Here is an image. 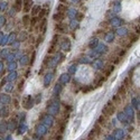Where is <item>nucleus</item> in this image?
I'll list each match as a JSON object with an SVG mask.
<instances>
[{
    "instance_id": "1",
    "label": "nucleus",
    "mask_w": 140,
    "mask_h": 140,
    "mask_svg": "<svg viewBox=\"0 0 140 140\" xmlns=\"http://www.w3.org/2000/svg\"><path fill=\"white\" fill-rule=\"evenodd\" d=\"M47 110H48V113L51 114V115H55V114H57V112H58L59 110V103L58 102H55V101H49V102H47Z\"/></svg>"
},
{
    "instance_id": "2",
    "label": "nucleus",
    "mask_w": 140,
    "mask_h": 140,
    "mask_svg": "<svg viewBox=\"0 0 140 140\" xmlns=\"http://www.w3.org/2000/svg\"><path fill=\"white\" fill-rule=\"evenodd\" d=\"M114 111H115V107H114V104L112 102H108L104 108L102 109V113H103L104 117H108V115H111V114L114 113Z\"/></svg>"
},
{
    "instance_id": "3",
    "label": "nucleus",
    "mask_w": 140,
    "mask_h": 140,
    "mask_svg": "<svg viewBox=\"0 0 140 140\" xmlns=\"http://www.w3.org/2000/svg\"><path fill=\"white\" fill-rule=\"evenodd\" d=\"M22 107L25 108L26 110H29L31 108L34 107V101H33V98L30 95H27L22 99Z\"/></svg>"
},
{
    "instance_id": "4",
    "label": "nucleus",
    "mask_w": 140,
    "mask_h": 140,
    "mask_svg": "<svg viewBox=\"0 0 140 140\" xmlns=\"http://www.w3.org/2000/svg\"><path fill=\"white\" fill-rule=\"evenodd\" d=\"M43 124L46 125L47 128H49V127H52L53 124H54V118H53V115H51V114H47V115H45L44 118H43Z\"/></svg>"
},
{
    "instance_id": "5",
    "label": "nucleus",
    "mask_w": 140,
    "mask_h": 140,
    "mask_svg": "<svg viewBox=\"0 0 140 140\" xmlns=\"http://www.w3.org/2000/svg\"><path fill=\"white\" fill-rule=\"evenodd\" d=\"M47 130H48V128L46 127V125L43 124V123H41V124H38L36 127V131H37V133H38L39 136H44V135H46Z\"/></svg>"
},
{
    "instance_id": "6",
    "label": "nucleus",
    "mask_w": 140,
    "mask_h": 140,
    "mask_svg": "<svg viewBox=\"0 0 140 140\" xmlns=\"http://www.w3.org/2000/svg\"><path fill=\"white\" fill-rule=\"evenodd\" d=\"M61 47L64 52H68L71 49V43H70V39L68 38H64L62 41V45H61Z\"/></svg>"
},
{
    "instance_id": "7",
    "label": "nucleus",
    "mask_w": 140,
    "mask_h": 140,
    "mask_svg": "<svg viewBox=\"0 0 140 140\" xmlns=\"http://www.w3.org/2000/svg\"><path fill=\"white\" fill-rule=\"evenodd\" d=\"M115 140H122L123 139V137H124V131L122 129H117L114 131L113 136H112Z\"/></svg>"
},
{
    "instance_id": "8",
    "label": "nucleus",
    "mask_w": 140,
    "mask_h": 140,
    "mask_svg": "<svg viewBox=\"0 0 140 140\" xmlns=\"http://www.w3.org/2000/svg\"><path fill=\"white\" fill-rule=\"evenodd\" d=\"M22 4H24V8H22V10L24 12H28L30 10V8L33 7L31 4H33V0H22Z\"/></svg>"
},
{
    "instance_id": "9",
    "label": "nucleus",
    "mask_w": 140,
    "mask_h": 140,
    "mask_svg": "<svg viewBox=\"0 0 140 140\" xmlns=\"http://www.w3.org/2000/svg\"><path fill=\"white\" fill-rule=\"evenodd\" d=\"M70 81H71L70 74H62L61 78H59V80H58L59 84H66V83H68Z\"/></svg>"
},
{
    "instance_id": "10",
    "label": "nucleus",
    "mask_w": 140,
    "mask_h": 140,
    "mask_svg": "<svg viewBox=\"0 0 140 140\" xmlns=\"http://www.w3.org/2000/svg\"><path fill=\"white\" fill-rule=\"evenodd\" d=\"M53 76H54V73H47L45 75V80H44V86L47 88L48 85L51 84V82L53 80Z\"/></svg>"
},
{
    "instance_id": "11",
    "label": "nucleus",
    "mask_w": 140,
    "mask_h": 140,
    "mask_svg": "<svg viewBox=\"0 0 140 140\" xmlns=\"http://www.w3.org/2000/svg\"><path fill=\"white\" fill-rule=\"evenodd\" d=\"M124 112H125V117H128V120H129V118H130V121H132L133 120V111H132V108L131 107H125V109H124Z\"/></svg>"
},
{
    "instance_id": "12",
    "label": "nucleus",
    "mask_w": 140,
    "mask_h": 140,
    "mask_svg": "<svg viewBox=\"0 0 140 140\" xmlns=\"http://www.w3.org/2000/svg\"><path fill=\"white\" fill-rule=\"evenodd\" d=\"M7 127H8V130H10V131H14L16 129V127H17V121H16L15 119H11L9 123H7Z\"/></svg>"
},
{
    "instance_id": "13",
    "label": "nucleus",
    "mask_w": 140,
    "mask_h": 140,
    "mask_svg": "<svg viewBox=\"0 0 140 140\" xmlns=\"http://www.w3.org/2000/svg\"><path fill=\"white\" fill-rule=\"evenodd\" d=\"M64 18H65V15H64V12H56L55 15L53 16V19H54L55 21H62Z\"/></svg>"
},
{
    "instance_id": "14",
    "label": "nucleus",
    "mask_w": 140,
    "mask_h": 140,
    "mask_svg": "<svg viewBox=\"0 0 140 140\" xmlns=\"http://www.w3.org/2000/svg\"><path fill=\"white\" fill-rule=\"evenodd\" d=\"M46 26H47V19L43 18V19H41V25H39V29L41 30V34H43V35H44L45 31H46Z\"/></svg>"
},
{
    "instance_id": "15",
    "label": "nucleus",
    "mask_w": 140,
    "mask_h": 140,
    "mask_svg": "<svg viewBox=\"0 0 140 140\" xmlns=\"http://www.w3.org/2000/svg\"><path fill=\"white\" fill-rule=\"evenodd\" d=\"M62 90H63V86H62V84H56L55 85V88H54V91H53V95H55V96H57V95H59V93L62 92Z\"/></svg>"
},
{
    "instance_id": "16",
    "label": "nucleus",
    "mask_w": 140,
    "mask_h": 140,
    "mask_svg": "<svg viewBox=\"0 0 140 140\" xmlns=\"http://www.w3.org/2000/svg\"><path fill=\"white\" fill-rule=\"evenodd\" d=\"M41 10V7L39 6V5H35V6H33V8H31V10H30V12H31V15L33 16H36L39 14V11Z\"/></svg>"
},
{
    "instance_id": "17",
    "label": "nucleus",
    "mask_w": 140,
    "mask_h": 140,
    "mask_svg": "<svg viewBox=\"0 0 140 140\" xmlns=\"http://www.w3.org/2000/svg\"><path fill=\"white\" fill-rule=\"evenodd\" d=\"M21 6H22V0H15L14 8L16 9V11H20V10H21Z\"/></svg>"
},
{
    "instance_id": "18",
    "label": "nucleus",
    "mask_w": 140,
    "mask_h": 140,
    "mask_svg": "<svg viewBox=\"0 0 140 140\" xmlns=\"http://www.w3.org/2000/svg\"><path fill=\"white\" fill-rule=\"evenodd\" d=\"M118 119L121 122H123V123H127V122H128V119H127V117H125V114L123 113V112H119L118 113Z\"/></svg>"
},
{
    "instance_id": "19",
    "label": "nucleus",
    "mask_w": 140,
    "mask_h": 140,
    "mask_svg": "<svg viewBox=\"0 0 140 140\" xmlns=\"http://www.w3.org/2000/svg\"><path fill=\"white\" fill-rule=\"evenodd\" d=\"M21 21L24 24V26H28L30 22V16L29 15H25L24 17L21 18Z\"/></svg>"
},
{
    "instance_id": "20",
    "label": "nucleus",
    "mask_w": 140,
    "mask_h": 140,
    "mask_svg": "<svg viewBox=\"0 0 140 140\" xmlns=\"http://www.w3.org/2000/svg\"><path fill=\"white\" fill-rule=\"evenodd\" d=\"M0 101H1L4 104L9 103V102H10V98H9L8 95H6V94H1V95H0Z\"/></svg>"
},
{
    "instance_id": "21",
    "label": "nucleus",
    "mask_w": 140,
    "mask_h": 140,
    "mask_svg": "<svg viewBox=\"0 0 140 140\" xmlns=\"http://www.w3.org/2000/svg\"><path fill=\"white\" fill-rule=\"evenodd\" d=\"M8 130V127H7V122L2 121L1 123H0V133H4L6 132Z\"/></svg>"
},
{
    "instance_id": "22",
    "label": "nucleus",
    "mask_w": 140,
    "mask_h": 140,
    "mask_svg": "<svg viewBox=\"0 0 140 140\" xmlns=\"http://www.w3.org/2000/svg\"><path fill=\"white\" fill-rule=\"evenodd\" d=\"M113 71H114L113 65H109V66H107V70H104V74H105V76H109Z\"/></svg>"
},
{
    "instance_id": "23",
    "label": "nucleus",
    "mask_w": 140,
    "mask_h": 140,
    "mask_svg": "<svg viewBox=\"0 0 140 140\" xmlns=\"http://www.w3.org/2000/svg\"><path fill=\"white\" fill-rule=\"evenodd\" d=\"M55 29H57L58 31H61V33H65L66 27L64 26V25H62V24H57V25H55Z\"/></svg>"
},
{
    "instance_id": "24",
    "label": "nucleus",
    "mask_w": 140,
    "mask_h": 140,
    "mask_svg": "<svg viewBox=\"0 0 140 140\" xmlns=\"http://www.w3.org/2000/svg\"><path fill=\"white\" fill-rule=\"evenodd\" d=\"M27 129H28V128H27V125L22 123L21 127H20V128L18 129V135H22V133H25L27 131Z\"/></svg>"
},
{
    "instance_id": "25",
    "label": "nucleus",
    "mask_w": 140,
    "mask_h": 140,
    "mask_svg": "<svg viewBox=\"0 0 140 140\" xmlns=\"http://www.w3.org/2000/svg\"><path fill=\"white\" fill-rule=\"evenodd\" d=\"M105 39H107L108 43H112V41H114V34L113 33H109L107 35V37H105Z\"/></svg>"
},
{
    "instance_id": "26",
    "label": "nucleus",
    "mask_w": 140,
    "mask_h": 140,
    "mask_svg": "<svg viewBox=\"0 0 140 140\" xmlns=\"http://www.w3.org/2000/svg\"><path fill=\"white\" fill-rule=\"evenodd\" d=\"M93 65H94L95 68L100 70V68H102V66H103V63H102V61H96V62L93 63Z\"/></svg>"
},
{
    "instance_id": "27",
    "label": "nucleus",
    "mask_w": 140,
    "mask_h": 140,
    "mask_svg": "<svg viewBox=\"0 0 140 140\" xmlns=\"http://www.w3.org/2000/svg\"><path fill=\"white\" fill-rule=\"evenodd\" d=\"M117 33H118L119 36H124V35H127L128 30H127V28H121V29H118V30H117Z\"/></svg>"
},
{
    "instance_id": "28",
    "label": "nucleus",
    "mask_w": 140,
    "mask_h": 140,
    "mask_svg": "<svg viewBox=\"0 0 140 140\" xmlns=\"http://www.w3.org/2000/svg\"><path fill=\"white\" fill-rule=\"evenodd\" d=\"M96 45H98V39H96V38H93V39H91V41H90L88 46H90L91 48H93V47H95Z\"/></svg>"
},
{
    "instance_id": "29",
    "label": "nucleus",
    "mask_w": 140,
    "mask_h": 140,
    "mask_svg": "<svg viewBox=\"0 0 140 140\" xmlns=\"http://www.w3.org/2000/svg\"><path fill=\"white\" fill-rule=\"evenodd\" d=\"M98 49H99V51H98V53H99V54H100V53H102V52L105 53L108 51V48H107V46H105V45H100Z\"/></svg>"
},
{
    "instance_id": "30",
    "label": "nucleus",
    "mask_w": 140,
    "mask_h": 140,
    "mask_svg": "<svg viewBox=\"0 0 140 140\" xmlns=\"http://www.w3.org/2000/svg\"><path fill=\"white\" fill-rule=\"evenodd\" d=\"M20 64L21 65H26V64H28V56H22L21 58H20Z\"/></svg>"
},
{
    "instance_id": "31",
    "label": "nucleus",
    "mask_w": 140,
    "mask_h": 140,
    "mask_svg": "<svg viewBox=\"0 0 140 140\" xmlns=\"http://www.w3.org/2000/svg\"><path fill=\"white\" fill-rule=\"evenodd\" d=\"M16 78H17V73H16V72H14V73H11L10 75L8 76L7 80H8V81H15Z\"/></svg>"
},
{
    "instance_id": "32",
    "label": "nucleus",
    "mask_w": 140,
    "mask_h": 140,
    "mask_svg": "<svg viewBox=\"0 0 140 140\" xmlns=\"http://www.w3.org/2000/svg\"><path fill=\"white\" fill-rule=\"evenodd\" d=\"M48 11H49V9H48V10H45V9L41 10V12L38 14V19H39V20H41V19H43V18H44V16H45V14H46V12H48Z\"/></svg>"
},
{
    "instance_id": "33",
    "label": "nucleus",
    "mask_w": 140,
    "mask_h": 140,
    "mask_svg": "<svg viewBox=\"0 0 140 140\" xmlns=\"http://www.w3.org/2000/svg\"><path fill=\"white\" fill-rule=\"evenodd\" d=\"M38 20H39V19H38V17H36V16H34L33 18L30 19V25H31V26H35V25H36V22H38Z\"/></svg>"
},
{
    "instance_id": "34",
    "label": "nucleus",
    "mask_w": 140,
    "mask_h": 140,
    "mask_svg": "<svg viewBox=\"0 0 140 140\" xmlns=\"http://www.w3.org/2000/svg\"><path fill=\"white\" fill-rule=\"evenodd\" d=\"M78 20H72V21H71V28H72V29H75V28H78Z\"/></svg>"
},
{
    "instance_id": "35",
    "label": "nucleus",
    "mask_w": 140,
    "mask_h": 140,
    "mask_svg": "<svg viewBox=\"0 0 140 140\" xmlns=\"http://www.w3.org/2000/svg\"><path fill=\"white\" fill-rule=\"evenodd\" d=\"M67 9L66 6H64V5H59V7L57 8V12H63V11H65Z\"/></svg>"
},
{
    "instance_id": "36",
    "label": "nucleus",
    "mask_w": 140,
    "mask_h": 140,
    "mask_svg": "<svg viewBox=\"0 0 140 140\" xmlns=\"http://www.w3.org/2000/svg\"><path fill=\"white\" fill-rule=\"evenodd\" d=\"M111 24L114 25V26H117V25H121V24H120V19H118V18L112 19V20H111Z\"/></svg>"
},
{
    "instance_id": "37",
    "label": "nucleus",
    "mask_w": 140,
    "mask_h": 140,
    "mask_svg": "<svg viewBox=\"0 0 140 140\" xmlns=\"http://www.w3.org/2000/svg\"><path fill=\"white\" fill-rule=\"evenodd\" d=\"M98 122H99V124H104V123H105V117H104V115H101L99 118V120H98Z\"/></svg>"
},
{
    "instance_id": "38",
    "label": "nucleus",
    "mask_w": 140,
    "mask_h": 140,
    "mask_svg": "<svg viewBox=\"0 0 140 140\" xmlns=\"http://www.w3.org/2000/svg\"><path fill=\"white\" fill-rule=\"evenodd\" d=\"M16 66H17V65H16V63H15V62H12V63H10V64H9V68H8V70L15 71V70H16Z\"/></svg>"
},
{
    "instance_id": "39",
    "label": "nucleus",
    "mask_w": 140,
    "mask_h": 140,
    "mask_svg": "<svg viewBox=\"0 0 140 140\" xmlns=\"http://www.w3.org/2000/svg\"><path fill=\"white\" fill-rule=\"evenodd\" d=\"M0 114H1V115H4V117H7L8 115V110L6 109V108H5V109H1V110H0Z\"/></svg>"
},
{
    "instance_id": "40",
    "label": "nucleus",
    "mask_w": 140,
    "mask_h": 140,
    "mask_svg": "<svg viewBox=\"0 0 140 140\" xmlns=\"http://www.w3.org/2000/svg\"><path fill=\"white\" fill-rule=\"evenodd\" d=\"M76 72V65H72V66L70 67V71H68V73L70 74H73Z\"/></svg>"
},
{
    "instance_id": "41",
    "label": "nucleus",
    "mask_w": 140,
    "mask_h": 140,
    "mask_svg": "<svg viewBox=\"0 0 140 140\" xmlns=\"http://www.w3.org/2000/svg\"><path fill=\"white\" fill-rule=\"evenodd\" d=\"M113 101L115 102V103H120V101H121V99H120V95L115 94V95L113 96Z\"/></svg>"
},
{
    "instance_id": "42",
    "label": "nucleus",
    "mask_w": 140,
    "mask_h": 140,
    "mask_svg": "<svg viewBox=\"0 0 140 140\" xmlns=\"http://www.w3.org/2000/svg\"><path fill=\"white\" fill-rule=\"evenodd\" d=\"M133 105L136 109H139V99H133Z\"/></svg>"
},
{
    "instance_id": "43",
    "label": "nucleus",
    "mask_w": 140,
    "mask_h": 140,
    "mask_svg": "<svg viewBox=\"0 0 140 140\" xmlns=\"http://www.w3.org/2000/svg\"><path fill=\"white\" fill-rule=\"evenodd\" d=\"M43 41H44V35H41V37H38V38H37V46H38V45H41V43H43Z\"/></svg>"
},
{
    "instance_id": "44",
    "label": "nucleus",
    "mask_w": 140,
    "mask_h": 140,
    "mask_svg": "<svg viewBox=\"0 0 140 140\" xmlns=\"http://www.w3.org/2000/svg\"><path fill=\"white\" fill-rule=\"evenodd\" d=\"M26 37H27L26 31H22V34H20V41H24L25 39H26Z\"/></svg>"
},
{
    "instance_id": "45",
    "label": "nucleus",
    "mask_w": 140,
    "mask_h": 140,
    "mask_svg": "<svg viewBox=\"0 0 140 140\" xmlns=\"http://www.w3.org/2000/svg\"><path fill=\"white\" fill-rule=\"evenodd\" d=\"M35 57H36V52L34 51V52H33V55H31V61H30V65H33L34 63H35Z\"/></svg>"
},
{
    "instance_id": "46",
    "label": "nucleus",
    "mask_w": 140,
    "mask_h": 140,
    "mask_svg": "<svg viewBox=\"0 0 140 140\" xmlns=\"http://www.w3.org/2000/svg\"><path fill=\"white\" fill-rule=\"evenodd\" d=\"M16 12H17V11H16V9L12 7V9H10V11H9V16H10V17H14Z\"/></svg>"
},
{
    "instance_id": "47",
    "label": "nucleus",
    "mask_w": 140,
    "mask_h": 140,
    "mask_svg": "<svg viewBox=\"0 0 140 140\" xmlns=\"http://www.w3.org/2000/svg\"><path fill=\"white\" fill-rule=\"evenodd\" d=\"M41 93H39V94H37V99H36V102H35V103L41 102Z\"/></svg>"
},
{
    "instance_id": "48",
    "label": "nucleus",
    "mask_w": 140,
    "mask_h": 140,
    "mask_svg": "<svg viewBox=\"0 0 140 140\" xmlns=\"http://www.w3.org/2000/svg\"><path fill=\"white\" fill-rule=\"evenodd\" d=\"M1 10H5V9H6V8H7V2H2V4H1Z\"/></svg>"
},
{
    "instance_id": "49",
    "label": "nucleus",
    "mask_w": 140,
    "mask_h": 140,
    "mask_svg": "<svg viewBox=\"0 0 140 140\" xmlns=\"http://www.w3.org/2000/svg\"><path fill=\"white\" fill-rule=\"evenodd\" d=\"M81 62H82V63H88L90 61H88V57H85V58H82V59H81Z\"/></svg>"
},
{
    "instance_id": "50",
    "label": "nucleus",
    "mask_w": 140,
    "mask_h": 140,
    "mask_svg": "<svg viewBox=\"0 0 140 140\" xmlns=\"http://www.w3.org/2000/svg\"><path fill=\"white\" fill-rule=\"evenodd\" d=\"M10 86H11V84H8V85H7V88H6V90H7L8 92H9V91H11V90H12V88H10Z\"/></svg>"
},
{
    "instance_id": "51",
    "label": "nucleus",
    "mask_w": 140,
    "mask_h": 140,
    "mask_svg": "<svg viewBox=\"0 0 140 140\" xmlns=\"http://www.w3.org/2000/svg\"><path fill=\"white\" fill-rule=\"evenodd\" d=\"M22 85H24V81H21L19 83V90H22Z\"/></svg>"
},
{
    "instance_id": "52",
    "label": "nucleus",
    "mask_w": 140,
    "mask_h": 140,
    "mask_svg": "<svg viewBox=\"0 0 140 140\" xmlns=\"http://www.w3.org/2000/svg\"><path fill=\"white\" fill-rule=\"evenodd\" d=\"M55 140H62V136H61V135L56 136V137H55Z\"/></svg>"
},
{
    "instance_id": "53",
    "label": "nucleus",
    "mask_w": 140,
    "mask_h": 140,
    "mask_svg": "<svg viewBox=\"0 0 140 140\" xmlns=\"http://www.w3.org/2000/svg\"><path fill=\"white\" fill-rule=\"evenodd\" d=\"M14 103H15L14 105H15L16 108H18V101H17V100H14Z\"/></svg>"
},
{
    "instance_id": "54",
    "label": "nucleus",
    "mask_w": 140,
    "mask_h": 140,
    "mask_svg": "<svg viewBox=\"0 0 140 140\" xmlns=\"http://www.w3.org/2000/svg\"><path fill=\"white\" fill-rule=\"evenodd\" d=\"M15 37H16V35H15V34H12V35H11V36L9 37V41H10L11 39H14V38H15Z\"/></svg>"
},
{
    "instance_id": "55",
    "label": "nucleus",
    "mask_w": 140,
    "mask_h": 140,
    "mask_svg": "<svg viewBox=\"0 0 140 140\" xmlns=\"http://www.w3.org/2000/svg\"><path fill=\"white\" fill-rule=\"evenodd\" d=\"M107 140H114V138H113L112 136H109V137L107 138Z\"/></svg>"
},
{
    "instance_id": "56",
    "label": "nucleus",
    "mask_w": 140,
    "mask_h": 140,
    "mask_svg": "<svg viewBox=\"0 0 140 140\" xmlns=\"http://www.w3.org/2000/svg\"><path fill=\"white\" fill-rule=\"evenodd\" d=\"M11 139H12V137L11 136H8L7 138H6V140H11Z\"/></svg>"
},
{
    "instance_id": "57",
    "label": "nucleus",
    "mask_w": 140,
    "mask_h": 140,
    "mask_svg": "<svg viewBox=\"0 0 140 140\" xmlns=\"http://www.w3.org/2000/svg\"><path fill=\"white\" fill-rule=\"evenodd\" d=\"M4 66V65H2V63H0V71H1V67Z\"/></svg>"
},
{
    "instance_id": "58",
    "label": "nucleus",
    "mask_w": 140,
    "mask_h": 140,
    "mask_svg": "<svg viewBox=\"0 0 140 140\" xmlns=\"http://www.w3.org/2000/svg\"><path fill=\"white\" fill-rule=\"evenodd\" d=\"M0 140H4V139H2V138H1V137H0Z\"/></svg>"
}]
</instances>
